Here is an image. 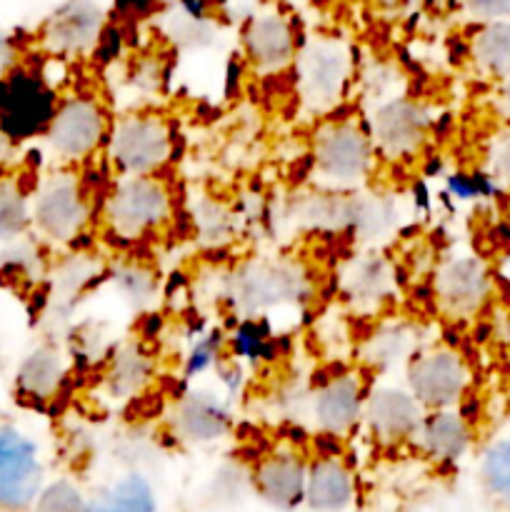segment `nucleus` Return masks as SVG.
<instances>
[{
	"mask_svg": "<svg viewBox=\"0 0 510 512\" xmlns=\"http://www.w3.org/2000/svg\"><path fill=\"white\" fill-rule=\"evenodd\" d=\"M105 158L123 175H158L173 158V130L155 110H130L110 120Z\"/></svg>",
	"mask_w": 510,
	"mask_h": 512,
	"instance_id": "obj_1",
	"label": "nucleus"
},
{
	"mask_svg": "<svg viewBox=\"0 0 510 512\" xmlns=\"http://www.w3.org/2000/svg\"><path fill=\"white\" fill-rule=\"evenodd\" d=\"M173 218V195L160 175H123L105 195L103 220L123 240L160 233Z\"/></svg>",
	"mask_w": 510,
	"mask_h": 512,
	"instance_id": "obj_2",
	"label": "nucleus"
},
{
	"mask_svg": "<svg viewBox=\"0 0 510 512\" xmlns=\"http://www.w3.org/2000/svg\"><path fill=\"white\" fill-rule=\"evenodd\" d=\"M58 103V88L40 68L15 63L0 75V130L13 145L45 135Z\"/></svg>",
	"mask_w": 510,
	"mask_h": 512,
	"instance_id": "obj_3",
	"label": "nucleus"
},
{
	"mask_svg": "<svg viewBox=\"0 0 510 512\" xmlns=\"http://www.w3.org/2000/svg\"><path fill=\"white\" fill-rule=\"evenodd\" d=\"M298 90L313 113H328L345 98L353 78V55L338 38H315L295 58Z\"/></svg>",
	"mask_w": 510,
	"mask_h": 512,
	"instance_id": "obj_4",
	"label": "nucleus"
},
{
	"mask_svg": "<svg viewBox=\"0 0 510 512\" xmlns=\"http://www.w3.org/2000/svg\"><path fill=\"white\" fill-rule=\"evenodd\" d=\"M375 143L370 130L353 120H333L315 133L313 160L323 180L333 185H358L375 168Z\"/></svg>",
	"mask_w": 510,
	"mask_h": 512,
	"instance_id": "obj_5",
	"label": "nucleus"
},
{
	"mask_svg": "<svg viewBox=\"0 0 510 512\" xmlns=\"http://www.w3.org/2000/svg\"><path fill=\"white\" fill-rule=\"evenodd\" d=\"M33 228L50 243H70L90 223V200L83 183L70 170H58L40 180L30 195Z\"/></svg>",
	"mask_w": 510,
	"mask_h": 512,
	"instance_id": "obj_6",
	"label": "nucleus"
},
{
	"mask_svg": "<svg viewBox=\"0 0 510 512\" xmlns=\"http://www.w3.org/2000/svg\"><path fill=\"white\" fill-rule=\"evenodd\" d=\"M110 118L103 103L93 95H68L58 103L45 140L55 158L63 163H80L105 145Z\"/></svg>",
	"mask_w": 510,
	"mask_h": 512,
	"instance_id": "obj_7",
	"label": "nucleus"
},
{
	"mask_svg": "<svg viewBox=\"0 0 510 512\" xmlns=\"http://www.w3.org/2000/svg\"><path fill=\"white\" fill-rule=\"evenodd\" d=\"M45 485L40 448L25 430L0 423V510L25 512Z\"/></svg>",
	"mask_w": 510,
	"mask_h": 512,
	"instance_id": "obj_8",
	"label": "nucleus"
},
{
	"mask_svg": "<svg viewBox=\"0 0 510 512\" xmlns=\"http://www.w3.org/2000/svg\"><path fill=\"white\" fill-rule=\"evenodd\" d=\"M408 390L425 410L458 408L470 388V368L453 348H430L410 358Z\"/></svg>",
	"mask_w": 510,
	"mask_h": 512,
	"instance_id": "obj_9",
	"label": "nucleus"
},
{
	"mask_svg": "<svg viewBox=\"0 0 510 512\" xmlns=\"http://www.w3.org/2000/svg\"><path fill=\"white\" fill-rule=\"evenodd\" d=\"M295 25L280 10H260L243 28V53L258 73H283L298 58Z\"/></svg>",
	"mask_w": 510,
	"mask_h": 512,
	"instance_id": "obj_10",
	"label": "nucleus"
},
{
	"mask_svg": "<svg viewBox=\"0 0 510 512\" xmlns=\"http://www.w3.org/2000/svg\"><path fill=\"white\" fill-rule=\"evenodd\" d=\"M430 118L420 103L410 98H393L378 105L370 118V135L375 150L388 158L403 160L420 153L428 138Z\"/></svg>",
	"mask_w": 510,
	"mask_h": 512,
	"instance_id": "obj_11",
	"label": "nucleus"
},
{
	"mask_svg": "<svg viewBox=\"0 0 510 512\" xmlns=\"http://www.w3.org/2000/svg\"><path fill=\"white\" fill-rule=\"evenodd\" d=\"M105 30V13L95 0H65L43 25V45L50 55H85L95 50Z\"/></svg>",
	"mask_w": 510,
	"mask_h": 512,
	"instance_id": "obj_12",
	"label": "nucleus"
},
{
	"mask_svg": "<svg viewBox=\"0 0 510 512\" xmlns=\"http://www.w3.org/2000/svg\"><path fill=\"white\" fill-rule=\"evenodd\" d=\"M488 265L478 255H453L435 275V295L443 310L453 318H470L480 313L490 298Z\"/></svg>",
	"mask_w": 510,
	"mask_h": 512,
	"instance_id": "obj_13",
	"label": "nucleus"
},
{
	"mask_svg": "<svg viewBox=\"0 0 510 512\" xmlns=\"http://www.w3.org/2000/svg\"><path fill=\"white\" fill-rule=\"evenodd\" d=\"M423 415L425 408L408 388L380 385L373 393L365 395L363 420L373 438H378L385 445L415 438L420 423H423Z\"/></svg>",
	"mask_w": 510,
	"mask_h": 512,
	"instance_id": "obj_14",
	"label": "nucleus"
},
{
	"mask_svg": "<svg viewBox=\"0 0 510 512\" xmlns=\"http://www.w3.org/2000/svg\"><path fill=\"white\" fill-rule=\"evenodd\" d=\"M230 410L223 400L213 393L203 390H190L180 395L170 410V428L180 440L190 445H208L215 440H223L230 433Z\"/></svg>",
	"mask_w": 510,
	"mask_h": 512,
	"instance_id": "obj_15",
	"label": "nucleus"
},
{
	"mask_svg": "<svg viewBox=\"0 0 510 512\" xmlns=\"http://www.w3.org/2000/svg\"><path fill=\"white\" fill-rule=\"evenodd\" d=\"M308 463L293 450L265 455L253 470V485L260 498L275 510H295L305 503Z\"/></svg>",
	"mask_w": 510,
	"mask_h": 512,
	"instance_id": "obj_16",
	"label": "nucleus"
},
{
	"mask_svg": "<svg viewBox=\"0 0 510 512\" xmlns=\"http://www.w3.org/2000/svg\"><path fill=\"white\" fill-rule=\"evenodd\" d=\"M365 390L355 373L333 375L313 395V415L325 435L343 438L363 420Z\"/></svg>",
	"mask_w": 510,
	"mask_h": 512,
	"instance_id": "obj_17",
	"label": "nucleus"
},
{
	"mask_svg": "<svg viewBox=\"0 0 510 512\" xmlns=\"http://www.w3.org/2000/svg\"><path fill=\"white\" fill-rule=\"evenodd\" d=\"M415 440L435 463H458L473 445V428L470 420L455 408L425 410Z\"/></svg>",
	"mask_w": 510,
	"mask_h": 512,
	"instance_id": "obj_18",
	"label": "nucleus"
},
{
	"mask_svg": "<svg viewBox=\"0 0 510 512\" xmlns=\"http://www.w3.org/2000/svg\"><path fill=\"white\" fill-rule=\"evenodd\" d=\"M355 483L345 463L335 455H323L308 465L305 505L315 512H343L353 505Z\"/></svg>",
	"mask_w": 510,
	"mask_h": 512,
	"instance_id": "obj_19",
	"label": "nucleus"
},
{
	"mask_svg": "<svg viewBox=\"0 0 510 512\" xmlns=\"http://www.w3.org/2000/svg\"><path fill=\"white\" fill-rule=\"evenodd\" d=\"M65 375H68V365H65L63 353L53 345H40L20 363L15 385L23 398L45 403L60 393Z\"/></svg>",
	"mask_w": 510,
	"mask_h": 512,
	"instance_id": "obj_20",
	"label": "nucleus"
},
{
	"mask_svg": "<svg viewBox=\"0 0 510 512\" xmlns=\"http://www.w3.org/2000/svg\"><path fill=\"white\" fill-rule=\"evenodd\" d=\"M470 63L480 75L503 80L510 75V20H488L475 25L468 40Z\"/></svg>",
	"mask_w": 510,
	"mask_h": 512,
	"instance_id": "obj_21",
	"label": "nucleus"
},
{
	"mask_svg": "<svg viewBox=\"0 0 510 512\" xmlns=\"http://www.w3.org/2000/svg\"><path fill=\"white\" fill-rule=\"evenodd\" d=\"M88 512H158V498L145 475L125 473L88 500Z\"/></svg>",
	"mask_w": 510,
	"mask_h": 512,
	"instance_id": "obj_22",
	"label": "nucleus"
},
{
	"mask_svg": "<svg viewBox=\"0 0 510 512\" xmlns=\"http://www.w3.org/2000/svg\"><path fill=\"white\" fill-rule=\"evenodd\" d=\"M153 375V363L138 343H128L113 355L110 368L105 373V393L113 400H125L138 395Z\"/></svg>",
	"mask_w": 510,
	"mask_h": 512,
	"instance_id": "obj_23",
	"label": "nucleus"
},
{
	"mask_svg": "<svg viewBox=\"0 0 510 512\" xmlns=\"http://www.w3.org/2000/svg\"><path fill=\"white\" fill-rule=\"evenodd\" d=\"M33 225L28 190L15 178H0V243L18 240Z\"/></svg>",
	"mask_w": 510,
	"mask_h": 512,
	"instance_id": "obj_24",
	"label": "nucleus"
},
{
	"mask_svg": "<svg viewBox=\"0 0 510 512\" xmlns=\"http://www.w3.org/2000/svg\"><path fill=\"white\" fill-rule=\"evenodd\" d=\"M480 480L500 503L510 505V438H500L483 450Z\"/></svg>",
	"mask_w": 510,
	"mask_h": 512,
	"instance_id": "obj_25",
	"label": "nucleus"
},
{
	"mask_svg": "<svg viewBox=\"0 0 510 512\" xmlns=\"http://www.w3.org/2000/svg\"><path fill=\"white\" fill-rule=\"evenodd\" d=\"M33 512H88V500L70 480H53L43 485L35 498Z\"/></svg>",
	"mask_w": 510,
	"mask_h": 512,
	"instance_id": "obj_26",
	"label": "nucleus"
},
{
	"mask_svg": "<svg viewBox=\"0 0 510 512\" xmlns=\"http://www.w3.org/2000/svg\"><path fill=\"white\" fill-rule=\"evenodd\" d=\"M298 288L293 273H285V270L268 268L258 270L248 278V285H245V295L255 300V305L263 303H278L288 290Z\"/></svg>",
	"mask_w": 510,
	"mask_h": 512,
	"instance_id": "obj_27",
	"label": "nucleus"
},
{
	"mask_svg": "<svg viewBox=\"0 0 510 512\" xmlns=\"http://www.w3.org/2000/svg\"><path fill=\"white\" fill-rule=\"evenodd\" d=\"M445 190L455 200H480L493 198L498 193L495 175L490 173H468V170H455L445 178Z\"/></svg>",
	"mask_w": 510,
	"mask_h": 512,
	"instance_id": "obj_28",
	"label": "nucleus"
},
{
	"mask_svg": "<svg viewBox=\"0 0 510 512\" xmlns=\"http://www.w3.org/2000/svg\"><path fill=\"white\" fill-rule=\"evenodd\" d=\"M230 350H233L235 358L240 360H265L270 358V343L268 333L263 330V325L253 323H240L238 328L230 335Z\"/></svg>",
	"mask_w": 510,
	"mask_h": 512,
	"instance_id": "obj_29",
	"label": "nucleus"
},
{
	"mask_svg": "<svg viewBox=\"0 0 510 512\" xmlns=\"http://www.w3.org/2000/svg\"><path fill=\"white\" fill-rule=\"evenodd\" d=\"M220 353H223V335L218 330L195 340L190 353L185 355V378H195V375L218 368Z\"/></svg>",
	"mask_w": 510,
	"mask_h": 512,
	"instance_id": "obj_30",
	"label": "nucleus"
},
{
	"mask_svg": "<svg viewBox=\"0 0 510 512\" xmlns=\"http://www.w3.org/2000/svg\"><path fill=\"white\" fill-rule=\"evenodd\" d=\"M410 335L403 328L383 330L370 343V363L373 365H393L400 358H408Z\"/></svg>",
	"mask_w": 510,
	"mask_h": 512,
	"instance_id": "obj_31",
	"label": "nucleus"
},
{
	"mask_svg": "<svg viewBox=\"0 0 510 512\" xmlns=\"http://www.w3.org/2000/svg\"><path fill=\"white\" fill-rule=\"evenodd\" d=\"M463 8L475 23L510 20V0H463Z\"/></svg>",
	"mask_w": 510,
	"mask_h": 512,
	"instance_id": "obj_32",
	"label": "nucleus"
},
{
	"mask_svg": "<svg viewBox=\"0 0 510 512\" xmlns=\"http://www.w3.org/2000/svg\"><path fill=\"white\" fill-rule=\"evenodd\" d=\"M118 283H120V288L130 295V298L143 300L153 293V278H150V273H145V270H140V268L123 270V273L118 275Z\"/></svg>",
	"mask_w": 510,
	"mask_h": 512,
	"instance_id": "obj_33",
	"label": "nucleus"
},
{
	"mask_svg": "<svg viewBox=\"0 0 510 512\" xmlns=\"http://www.w3.org/2000/svg\"><path fill=\"white\" fill-rule=\"evenodd\" d=\"M18 63V50H15L13 38L5 30H0V75L8 73Z\"/></svg>",
	"mask_w": 510,
	"mask_h": 512,
	"instance_id": "obj_34",
	"label": "nucleus"
},
{
	"mask_svg": "<svg viewBox=\"0 0 510 512\" xmlns=\"http://www.w3.org/2000/svg\"><path fill=\"white\" fill-rule=\"evenodd\" d=\"M180 8L193 20H205L210 10V0H180Z\"/></svg>",
	"mask_w": 510,
	"mask_h": 512,
	"instance_id": "obj_35",
	"label": "nucleus"
},
{
	"mask_svg": "<svg viewBox=\"0 0 510 512\" xmlns=\"http://www.w3.org/2000/svg\"><path fill=\"white\" fill-rule=\"evenodd\" d=\"M498 105L505 115H510V75L498 80Z\"/></svg>",
	"mask_w": 510,
	"mask_h": 512,
	"instance_id": "obj_36",
	"label": "nucleus"
},
{
	"mask_svg": "<svg viewBox=\"0 0 510 512\" xmlns=\"http://www.w3.org/2000/svg\"><path fill=\"white\" fill-rule=\"evenodd\" d=\"M10 145H13V143H10V140L5 138V135H3V130H0V158H3V155H5V150H8Z\"/></svg>",
	"mask_w": 510,
	"mask_h": 512,
	"instance_id": "obj_37",
	"label": "nucleus"
}]
</instances>
